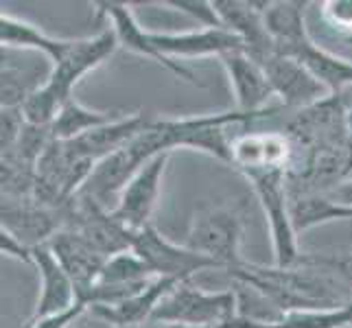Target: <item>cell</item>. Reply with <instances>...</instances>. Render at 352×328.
Masks as SVG:
<instances>
[{
	"mask_svg": "<svg viewBox=\"0 0 352 328\" xmlns=\"http://www.w3.org/2000/svg\"><path fill=\"white\" fill-rule=\"evenodd\" d=\"M274 96H280L285 109H305L331 94L313 72L294 57L276 53L261 64Z\"/></svg>",
	"mask_w": 352,
	"mask_h": 328,
	"instance_id": "cell-9",
	"label": "cell"
},
{
	"mask_svg": "<svg viewBox=\"0 0 352 328\" xmlns=\"http://www.w3.org/2000/svg\"><path fill=\"white\" fill-rule=\"evenodd\" d=\"M33 267L40 276V298L29 320H42L48 315L64 313L79 302L77 287L70 281V276L57 261L53 250L46 245L33 248Z\"/></svg>",
	"mask_w": 352,
	"mask_h": 328,
	"instance_id": "cell-11",
	"label": "cell"
},
{
	"mask_svg": "<svg viewBox=\"0 0 352 328\" xmlns=\"http://www.w3.org/2000/svg\"><path fill=\"white\" fill-rule=\"evenodd\" d=\"M96 16H105L110 20L112 29L118 38V44L125 48L129 53H136V55H142L147 59H153L155 64H160L162 68H166L171 75H175L177 79L190 83V86H197V88H204V83L199 81V77L192 72L190 68L182 66L179 62H173V59H168L166 55H162L157 48L153 46L151 38H149V31L142 29L136 16H133V9L131 5H125V3H94L92 5Z\"/></svg>",
	"mask_w": 352,
	"mask_h": 328,
	"instance_id": "cell-8",
	"label": "cell"
},
{
	"mask_svg": "<svg viewBox=\"0 0 352 328\" xmlns=\"http://www.w3.org/2000/svg\"><path fill=\"white\" fill-rule=\"evenodd\" d=\"M179 285L173 278H153L140 294L120 302L116 307H90L88 315L99 322L118 328H142L151 322V315L157 305Z\"/></svg>",
	"mask_w": 352,
	"mask_h": 328,
	"instance_id": "cell-15",
	"label": "cell"
},
{
	"mask_svg": "<svg viewBox=\"0 0 352 328\" xmlns=\"http://www.w3.org/2000/svg\"><path fill=\"white\" fill-rule=\"evenodd\" d=\"M307 7L302 0H276L263 11L265 27L276 44V53L294 57L302 46L311 42L307 31Z\"/></svg>",
	"mask_w": 352,
	"mask_h": 328,
	"instance_id": "cell-18",
	"label": "cell"
},
{
	"mask_svg": "<svg viewBox=\"0 0 352 328\" xmlns=\"http://www.w3.org/2000/svg\"><path fill=\"white\" fill-rule=\"evenodd\" d=\"M239 318L234 289L206 291L192 281L179 283L151 315V322L186 326H223Z\"/></svg>",
	"mask_w": 352,
	"mask_h": 328,
	"instance_id": "cell-2",
	"label": "cell"
},
{
	"mask_svg": "<svg viewBox=\"0 0 352 328\" xmlns=\"http://www.w3.org/2000/svg\"><path fill=\"white\" fill-rule=\"evenodd\" d=\"M322 16L337 35H352V0H326L322 3Z\"/></svg>",
	"mask_w": 352,
	"mask_h": 328,
	"instance_id": "cell-27",
	"label": "cell"
},
{
	"mask_svg": "<svg viewBox=\"0 0 352 328\" xmlns=\"http://www.w3.org/2000/svg\"><path fill=\"white\" fill-rule=\"evenodd\" d=\"M291 142L285 131H248L232 138V166L241 173L256 168H287Z\"/></svg>",
	"mask_w": 352,
	"mask_h": 328,
	"instance_id": "cell-14",
	"label": "cell"
},
{
	"mask_svg": "<svg viewBox=\"0 0 352 328\" xmlns=\"http://www.w3.org/2000/svg\"><path fill=\"white\" fill-rule=\"evenodd\" d=\"M153 278L155 276L147 267V263H144L133 250H127L105 261L96 283L99 285H142V283L153 281Z\"/></svg>",
	"mask_w": 352,
	"mask_h": 328,
	"instance_id": "cell-24",
	"label": "cell"
},
{
	"mask_svg": "<svg viewBox=\"0 0 352 328\" xmlns=\"http://www.w3.org/2000/svg\"><path fill=\"white\" fill-rule=\"evenodd\" d=\"M241 206H217V208H204L192 217L184 245L217 261L226 272H230L245 263L241 256Z\"/></svg>",
	"mask_w": 352,
	"mask_h": 328,
	"instance_id": "cell-4",
	"label": "cell"
},
{
	"mask_svg": "<svg viewBox=\"0 0 352 328\" xmlns=\"http://www.w3.org/2000/svg\"><path fill=\"white\" fill-rule=\"evenodd\" d=\"M118 46L120 44L112 27L99 31L96 35H90V38L68 40L64 53L53 62L51 75L40 88V94L62 112V107L72 99V90H75L77 83L88 72L107 62L116 53Z\"/></svg>",
	"mask_w": 352,
	"mask_h": 328,
	"instance_id": "cell-1",
	"label": "cell"
},
{
	"mask_svg": "<svg viewBox=\"0 0 352 328\" xmlns=\"http://www.w3.org/2000/svg\"><path fill=\"white\" fill-rule=\"evenodd\" d=\"M289 210L296 234H302L315 226L329 221L352 219L350 206L337 204L326 193H289Z\"/></svg>",
	"mask_w": 352,
	"mask_h": 328,
	"instance_id": "cell-20",
	"label": "cell"
},
{
	"mask_svg": "<svg viewBox=\"0 0 352 328\" xmlns=\"http://www.w3.org/2000/svg\"><path fill=\"white\" fill-rule=\"evenodd\" d=\"M168 157H171V153L155 155L153 160H149L127 182V186L120 193L112 215L131 234L151 223V215L155 210L157 197H160L162 190V179H164Z\"/></svg>",
	"mask_w": 352,
	"mask_h": 328,
	"instance_id": "cell-6",
	"label": "cell"
},
{
	"mask_svg": "<svg viewBox=\"0 0 352 328\" xmlns=\"http://www.w3.org/2000/svg\"><path fill=\"white\" fill-rule=\"evenodd\" d=\"M287 173V168H256L243 173L256 193L267 217L276 267H294L302 254L298 248V234L291 223Z\"/></svg>",
	"mask_w": 352,
	"mask_h": 328,
	"instance_id": "cell-3",
	"label": "cell"
},
{
	"mask_svg": "<svg viewBox=\"0 0 352 328\" xmlns=\"http://www.w3.org/2000/svg\"><path fill=\"white\" fill-rule=\"evenodd\" d=\"M326 195L331 199H335L337 204H344V206H350L352 208V175L348 179H344L342 184H337L335 188L326 190Z\"/></svg>",
	"mask_w": 352,
	"mask_h": 328,
	"instance_id": "cell-30",
	"label": "cell"
},
{
	"mask_svg": "<svg viewBox=\"0 0 352 328\" xmlns=\"http://www.w3.org/2000/svg\"><path fill=\"white\" fill-rule=\"evenodd\" d=\"M64 208H48L29 199H3L0 206V228L18 237L24 245H46L59 230H64Z\"/></svg>",
	"mask_w": 352,
	"mask_h": 328,
	"instance_id": "cell-10",
	"label": "cell"
},
{
	"mask_svg": "<svg viewBox=\"0 0 352 328\" xmlns=\"http://www.w3.org/2000/svg\"><path fill=\"white\" fill-rule=\"evenodd\" d=\"M142 328H144V326H142Z\"/></svg>",
	"mask_w": 352,
	"mask_h": 328,
	"instance_id": "cell-35",
	"label": "cell"
},
{
	"mask_svg": "<svg viewBox=\"0 0 352 328\" xmlns=\"http://www.w3.org/2000/svg\"><path fill=\"white\" fill-rule=\"evenodd\" d=\"M0 42H3V48H7V51L40 53L53 64L55 59L64 53L68 40L51 38V35H46L40 27H35V24L3 11V14H0Z\"/></svg>",
	"mask_w": 352,
	"mask_h": 328,
	"instance_id": "cell-19",
	"label": "cell"
},
{
	"mask_svg": "<svg viewBox=\"0 0 352 328\" xmlns=\"http://www.w3.org/2000/svg\"><path fill=\"white\" fill-rule=\"evenodd\" d=\"M346 125H348V133H350V140H352V99H346Z\"/></svg>",
	"mask_w": 352,
	"mask_h": 328,
	"instance_id": "cell-33",
	"label": "cell"
},
{
	"mask_svg": "<svg viewBox=\"0 0 352 328\" xmlns=\"http://www.w3.org/2000/svg\"><path fill=\"white\" fill-rule=\"evenodd\" d=\"M219 62L228 75L230 88L239 112L256 114L267 109V101L274 96V90L267 81L265 70L258 62H254L243 51H232L219 57Z\"/></svg>",
	"mask_w": 352,
	"mask_h": 328,
	"instance_id": "cell-13",
	"label": "cell"
},
{
	"mask_svg": "<svg viewBox=\"0 0 352 328\" xmlns=\"http://www.w3.org/2000/svg\"><path fill=\"white\" fill-rule=\"evenodd\" d=\"M125 112H116V109H90L86 105H81L75 96L62 107V112L57 114L55 123L51 127L53 131V138L55 140H75L81 138L83 133H88L92 129H99L112 120L120 118Z\"/></svg>",
	"mask_w": 352,
	"mask_h": 328,
	"instance_id": "cell-22",
	"label": "cell"
},
{
	"mask_svg": "<svg viewBox=\"0 0 352 328\" xmlns=\"http://www.w3.org/2000/svg\"><path fill=\"white\" fill-rule=\"evenodd\" d=\"M348 328H352V326H348Z\"/></svg>",
	"mask_w": 352,
	"mask_h": 328,
	"instance_id": "cell-34",
	"label": "cell"
},
{
	"mask_svg": "<svg viewBox=\"0 0 352 328\" xmlns=\"http://www.w3.org/2000/svg\"><path fill=\"white\" fill-rule=\"evenodd\" d=\"M27 118L22 114V107H0V153H9L16 147Z\"/></svg>",
	"mask_w": 352,
	"mask_h": 328,
	"instance_id": "cell-26",
	"label": "cell"
},
{
	"mask_svg": "<svg viewBox=\"0 0 352 328\" xmlns=\"http://www.w3.org/2000/svg\"><path fill=\"white\" fill-rule=\"evenodd\" d=\"M151 120L153 116L144 112H133V114L127 112L120 118L112 120V123H107L99 129H92L88 133H83L81 138L68 140V142L79 155L88 157L92 162H101L103 157L123 149L127 142H131L138 133H142L149 127Z\"/></svg>",
	"mask_w": 352,
	"mask_h": 328,
	"instance_id": "cell-17",
	"label": "cell"
},
{
	"mask_svg": "<svg viewBox=\"0 0 352 328\" xmlns=\"http://www.w3.org/2000/svg\"><path fill=\"white\" fill-rule=\"evenodd\" d=\"M131 250L147 263L155 278H173L186 283L208 272H226L217 261L168 241L153 223L131 234Z\"/></svg>",
	"mask_w": 352,
	"mask_h": 328,
	"instance_id": "cell-5",
	"label": "cell"
},
{
	"mask_svg": "<svg viewBox=\"0 0 352 328\" xmlns=\"http://www.w3.org/2000/svg\"><path fill=\"white\" fill-rule=\"evenodd\" d=\"M0 250H3V254L9 259H16L24 265H33V250L29 245H24L18 237H14L3 228H0Z\"/></svg>",
	"mask_w": 352,
	"mask_h": 328,
	"instance_id": "cell-29",
	"label": "cell"
},
{
	"mask_svg": "<svg viewBox=\"0 0 352 328\" xmlns=\"http://www.w3.org/2000/svg\"><path fill=\"white\" fill-rule=\"evenodd\" d=\"M79 328H118V326H110V324L99 322V320H94V318H90V315H88V322H81L79 320Z\"/></svg>",
	"mask_w": 352,
	"mask_h": 328,
	"instance_id": "cell-32",
	"label": "cell"
},
{
	"mask_svg": "<svg viewBox=\"0 0 352 328\" xmlns=\"http://www.w3.org/2000/svg\"><path fill=\"white\" fill-rule=\"evenodd\" d=\"M51 68L53 66L20 68L3 55V72H0V103H3V107H22L24 101L48 81Z\"/></svg>",
	"mask_w": 352,
	"mask_h": 328,
	"instance_id": "cell-23",
	"label": "cell"
},
{
	"mask_svg": "<svg viewBox=\"0 0 352 328\" xmlns=\"http://www.w3.org/2000/svg\"><path fill=\"white\" fill-rule=\"evenodd\" d=\"M352 326V300L337 309H309L283 315L276 322H250L236 318L232 328H348Z\"/></svg>",
	"mask_w": 352,
	"mask_h": 328,
	"instance_id": "cell-21",
	"label": "cell"
},
{
	"mask_svg": "<svg viewBox=\"0 0 352 328\" xmlns=\"http://www.w3.org/2000/svg\"><path fill=\"white\" fill-rule=\"evenodd\" d=\"M234 324V322H232ZM232 324L223 326H186V324H166V322H149L144 328H232Z\"/></svg>",
	"mask_w": 352,
	"mask_h": 328,
	"instance_id": "cell-31",
	"label": "cell"
},
{
	"mask_svg": "<svg viewBox=\"0 0 352 328\" xmlns=\"http://www.w3.org/2000/svg\"><path fill=\"white\" fill-rule=\"evenodd\" d=\"M168 7L179 9L188 14L190 18H195L197 22H201L206 29H214L221 27L219 18H217V11L212 7V3H206V0H173V3H166Z\"/></svg>",
	"mask_w": 352,
	"mask_h": 328,
	"instance_id": "cell-28",
	"label": "cell"
},
{
	"mask_svg": "<svg viewBox=\"0 0 352 328\" xmlns=\"http://www.w3.org/2000/svg\"><path fill=\"white\" fill-rule=\"evenodd\" d=\"M221 27L243 42V53L263 64L276 55V44L265 27L263 11L267 0H212Z\"/></svg>",
	"mask_w": 352,
	"mask_h": 328,
	"instance_id": "cell-7",
	"label": "cell"
},
{
	"mask_svg": "<svg viewBox=\"0 0 352 328\" xmlns=\"http://www.w3.org/2000/svg\"><path fill=\"white\" fill-rule=\"evenodd\" d=\"M153 46L166 55L168 59H188V57H221L232 51H243V42L234 33L223 27L214 29H199V31H184V33H157L149 31Z\"/></svg>",
	"mask_w": 352,
	"mask_h": 328,
	"instance_id": "cell-12",
	"label": "cell"
},
{
	"mask_svg": "<svg viewBox=\"0 0 352 328\" xmlns=\"http://www.w3.org/2000/svg\"><path fill=\"white\" fill-rule=\"evenodd\" d=\"M296 265L313 267L335 276L337 281H342L346 287L352 289V250H342V252H309L300 254Z\"/></svg>",
	"mask_w": 352,
	"mask_h": 328,
	"instance_id": "cell-25",
	"label": "cell"
},
{
	"mask_svg": "<svg viewBox=\"0 0 352 328\" xmlns=\"http://www.w3.org/2000/svg\"><path fill=\"white\" fill-rule=\"evenodd\" d=\"M48 248L53 250L57 261L62 263L70 281L77 287V298L83 291H88L92 285H96L101 276V270L105 265V256L96 252L88 241H83L72 230H59V232L48 241Z\"/></svg>",
	"mask_w": 352,
	"mask_h": 328,
	"instance_id": "cell-16",
	"label": "cell"
}]
</instances>
